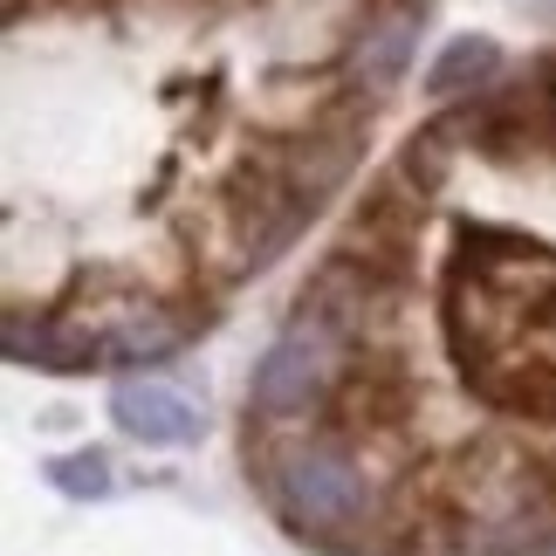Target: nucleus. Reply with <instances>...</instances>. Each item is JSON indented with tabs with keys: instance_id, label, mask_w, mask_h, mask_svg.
<instances>
[{
	"instance_id": "f257e3e1",
	"label": "nucleus",
	"mask_w": 556,
	"mask_h": 556,
	"mask_svg": "<svg viewBox=\"0 0 556 556\" xmlns=\"http://www.w3.org/2000/svg\"><path fill=\"white\" fill-rule=\"evenodd\" d=\"M268 488H275L282 522L309 543H351L357 529L378 522V502H384L378 460L344 426H330V433H295L282 454L268 460Z\"/></svg>"
},
{
	"instance_id": "f03ea898",
	"label": "nucleus",
	"mask_w": 556,
	"mask_h": 556,
	"mask_svg": "<svg viewBox=\"0 0 556 556\" xmlns=\"http://www.w3.org/2000/svg\"><path fill=\"white\" fill-rule=\"evenodd\" d=\"M357 365V344L337 324H324L316 309H295L289 330L275 337L262 351V365H254V384H248V405L262 419H309L337 405L344 392V378Z\"/></svg>"
},
{
	"instance_id": "7ed1b4c3",
	"label": "nucleus",
	"mask_w": 556,
	"mask_h": 556,
	"mask_svg": "<svg viewBox=\"0 0 556 556\" xmlns=\"http://www.w3.org/2000/svg\"><path fill=\"white\" fill-rule=\"evenodd\" d=\"M111 419L144 446H192L206 433V405L173 378H124L111 392Z\"/></svg>"
},
{
	"instance_id": "20e7f679",
	"label": "nucleus",
	"mask_w": 556,
	"mask_h": 556,
	"mask_svg": "<svg viewBox=\"0 0 556 556\" xmlns=\"http://www.w3.org/2000/svg\"><path fill=\"white\" fill-rule=\"evenodd\" d=\"M268 165H275V179H282L295 200L316 213L337 186L351 179V165H357V131H351V124H316V131L289 138L282 152H268Z\"/></svg>"
},
{
	"instance_id": "39448f33",
	"label": "nucleus",
	"mask_w": 556,
	"mask_h": 556,
	"mask_svg": "<svg viewBox=\"0 0 556 556\" xmlns=\"http://www.w3.org/2000/svg\"><path fill=\"white\" fill-rule=\"evenodd\" d=\"M0 344L28 371H97L103 365V337L83 330V324H55V316H35V324L28 316H8Z\"/></svg>"
},
{
	"instance_id": "423d86ee",
	"label": "nucleus",
	"mask_w": 556,
	"mask_h": 556,
	"mask_svg": "<svg viewBox=\"0 0 556 556\" xmlns=\"http://www.w3.org/2000/svg\"><path fill=\"white\" fill-rule=\"evenodd\" d=\"M419 8L413 0H399V8L371 14L365 28L351 35V76L365 83V90H392V83L413 70V49H419Z\"/></svg>"
},
{
	"instance_id": "0eeeda50",
	"label": "nucleus",
	"mask_w": 556,
	"mask_h": 556,
	"mask_svg": "<svg viewBox=\"0 0 556 556\" xmlns=\"http://www.w3.org/2000/svg\"><path fill=\"white\" fill-rule=\"evenodd\" d=\"M103 337V365H159V357H173L186 344V330L173 324L165 309H124Z\"/></svg>"
},
{
	"instance_id": "6e6552de",
	"label": "nucleus",
	"mask_w": 556,
	"mask_h": 556,
	"mask_svg": "<svg viewBox=\"0 0 556 556\" xmlns=\"http://www.w3.org/2000/svg\"><path fill=\"white\" fill-rule=\"evenodd\" d=\"M495 70H502V49H495L488 35H454V41L433 55V70H426V90H433L440 103H454V97H467V90H481Z\"/></svg>"
},
{
	"instance_id": "1a4fd4ad",
	"label": "nucleus",
	"mask_w": 556,
	"mask_h": 556,
	"mask_svg": "<svg viewBox=\"0 0 556 556\" xmlns=\"http://www.w3.org/2000/svg\"><path fill=\"white\" fill-rule=\"evenodd\" d=\"M446 165H454V144H446V131H426V138H413V144H405V165H399V173L413 179L419 192H440Z\"/></svg>"
},
{
	"instance_id": "9d476101",
	"label": "nucleus",
	"mask_w": 556,
	"mask_h": 556,
	"mask_svg": "<svg viewBox=\"0 0 556 556\" xmlns=\"http://www.w3.org/2000/svg\"><path fill=\"white\" fill-rule=\"evenodd\" d=\"M49 481L62 488V495H111V460L103 454H62L49 467Z\"/></svg>"
}]
</instances>
